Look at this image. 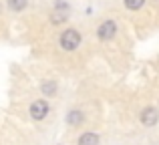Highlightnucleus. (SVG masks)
<instances>
[{
	"label": "nucleus",
	"instance_id": "20e7f679",
	"mask_svg": "<svg viewBox=\"0 0 159 145\" xmlns=\"http://www.w3.org/2000/svg\"><path fill=\"white\" fill-rule=\"evenodd\" d=\"M157 111L153 109V107H147V109H143L141 111V123L143 125H147V127H153L157 123Z\"/></svg>",
	"mask_w": 159,
	"mask_h": 145
},
{
	"label": "nucleus",
	"instance_id": "0eeeda50",
	"mask_svg": "<svg viewBox=\"0 0 159 145\" xmlns=\"http://www.w3.org/2000/svg\"><path fill=\"white\" fill-rule=\"evenodd\" d=\"M8 8L18 12V10H22V8H26V0H8Z\"/></svg>",
	"mask_w": 159,
	"mask_h": 145
},
{
	"label": "nucleus",
	"instance_id": "f03ea898",
	"mask_svg": "<svg viewBox=\"0 0 159 145\" xmlns=\"http://www.w3.org/2000/svg\"><path fill=\"white\" fill-rule=\"evenodd\" d=\"M115 32H117V24L113 22V20H105V22L97 28V36L101 40H111L113 36H115Z\"/></svg>",
	"mask_w": 159,
	"mask_h": 145
},
{
	"label": "nucleus",
	"instance_id": "1a4fd4ad",
	"mask_svg": "<svg viewBox=\"0 0 159 145\" xmlns=\"http://www.w3.org/2000/svg\"><path fill=\"white\" fill-rule=\"evenodd\" d=\"M123 2H125V6H127L129 10H139V8L145 4V0H123Z\"/></svg>",
	"mask_w": 159,
	"mask_h": 145
},
{
	"label": "nucleus",
	"instance_id": "7ed1b4c3",
	"mask_svg": "<svg viewBox=\"0 0 159 145\" xmlns=\"http://www.w3.org/2000/svg\"><path fill=\"white\" fill-rule=\"evenodd\" d=\"M48 113V103L43 101V99H39V101H34L30 105V117L36 119V121H40V119H44Z\"/></svg>",
	"mask_w": 159,
	"mask_h": 145
},
{
	"label": "nucleus",
	"instance_id": "9d476101",
	"mask_svg": "<svg viewBox=\"0 0 159 145\" xmlns=\"http://www.w3.org/2000/svg\"><path fill=\"white\" fill-rule=\"evenodd\" d=\"M65 20H66L65 14H54V16H52V22H54V24H57V22H65Z\"/></svg>",
	"mask_w": 159,
	"mask_h": 145
},
{
	"label": "nucleus",
	"instance_id": "423d86ee",
	"mask_svg": "<svg viewBox=\"0 0 159 145\" xmlns=\"http://www.w3.org/2000/svg\"><path fill=\"white\" fill-rule=\"evenodd\" d=\"M40 91H43L47 97H52V95L57 93V83H54V81H47L43 87H40Z\"/></svg>",
	"mask_w": 159,
	"mask_h": 145
},
{
	"label": "nucleus",
	"instance_id": "39448f33",
	"mask_svg": "<svg viewBox=\"0 0 159 145\" xmlns=\"http://www.w3.org/2000/svg\"><path fill=\"white\" fill-rule=\"evenodd\" d=\"M79 145H99V137L95 133H85L79 139Z\"/></svg>",
	"mask_w": 159,
	"mask_h": 145
},
{
	"label": "nucleus",
	"instance_id": "f257e3e1",
	"mask_svg": "<svg viewBox=\"0 0 159 145\" xmlns=\"http://www.w3.org/2000/svg\"><path fill=\"white\" fill-rule=\"evenodd\" d=\"M61 47L65 48V51H75V48L81 44V34H79L75 28H69V30H65L61 34Z\"/></svg>",
	"mask_w": 159,
	"mask_h": 145
},
{
	"label": "nucleus",
	"instance_id": "6e6552de",
	"mask_svg": "<svg viewBox=\"0 0 159 145\" xmlns=\"http://www.w3.org/2000/svg\"><path fill=\"white\" fill-rule=\"evenodd\" d=\"M69 123H70V125H79V123H83V113H81V111H70V113H69Z\"/></svg>",
	"mask_w": 159,
	"mask_h": 145
}]
</instances>
